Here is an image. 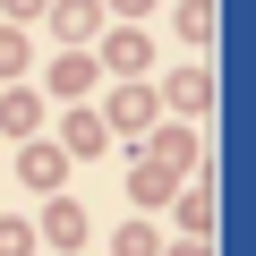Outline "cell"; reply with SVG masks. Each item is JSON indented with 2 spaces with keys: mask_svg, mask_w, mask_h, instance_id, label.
Wrapping results in <instances>:
<instances>
[{
  "mask_svg": "<svg viewBox=\"0 0 256 256\" xmlns=\"http://www.w3.org/2000/svg\"><path fill=\"white\" fill-rule=\"evenodd\" d=\"M18 171H26V188H60V180H68V154H60V146H26Z\"/></svg>",
  "mask_w": 256,
  "mask_h": 256,
  "instance_id": "obj_1",
  "label": "cell"
},
{
  "mask_svg": "<svg viewBox=\"0 0 256 256\" xmlns=\"http://www.w3.org/2000/svg\"><path fill=\"white\" fill-rule=\"evenodd\" d=\"M102 68H120V77H137V68H146V34H137V26H120V34H102Z\"/></svg>",
  "mask_w": 256,
  "mask_h": 256,
  "instance_id": "obj_2",
  "label": "cell"
},
{
  "mask_svg": "<svg viewBox=\"0 0 256 256\" xmlns=\"http://www.w3.org/2000/svg\"><path fill=\"white\" fill-rule=\"evenodd\" d=\"M0 128H9V137H26V146H34V128H43V94H26V86H18L9 102H0Z\"/></svg>",
  "mask_w": 256,
  "mask_h": 256,
  "instance_id": "obj_3",
  "label": "cell"
},
{
  "mask_svg": "<svg viewBox=\"0 0 256 256\" xmlns=\"http://www.w3.org/2000/svg\"><path fill=\"white\" fill-rule=\"evenodd\" d=\"M52 26H60L68 43H86V34L102 26V0H52Z\"/></svg>",
  "mask_w": 256,
  "mask_h": 256,
  "instance_id": "obj_4",
  "label": "cell"
},
{
  "mask_svg": "<svg viewBox=\"0 0 256 256\" xmlns=\"http://www.w3.org/2000/svg\"><path fill=\"white\" fill-rule=\"evenodd\" d=\"M162 102H171V111H205V102H214V86H205V68H180V77L162 86Z\"/></svg>",
  "mask_w": 256,
  "mask_h": 256,
  "instance_id": "obj_5",
  "label": "cell"
},
{
  "mask_svg": "<svg viewBox=\"0 0 256 256\" xmlns=\"http://www.w3.org/2000/svg\"><path fill=\"white\" fill-rule=\"evenodd\" d=\"M43 239H52V248H77V239H86V214H77L68 196H52V214H43Z\"/></svg>",
  "mask_w": 256,
  "mask_h": 256,
  "instance_id": "obj_6",
  "label": "cell"
},
{
  "mask_svg": "<svg viewBox=\"0 0 256 256\" xmlns=\"http://www.w3.org/2000/svg\"><path fill=\"white\" fill-rule=\"evenodd\" d=\"M102 137H111L102 111H68V146H60V154H102Z\"/></svg>",
  "mask_w": 256,
  "mask_h": 256,
  "instance_id": "obj_7",
  "label": "cell"
},
{
  "mask_svg": "<svg viewBox=\"0 0 256 256\" xmlns=\"http://www.w3.org/2000/svg\"><path fill=\"white\" fill-rule=\"evenodd\" d=\"M86 86H94V60L86 52H60L52 60V94H86Z\"/></svg>",
  "mask_w": 256,
  "mask_h": 256,
  "instance_id": "obj_8",
  "label": "cell"
},
{
  "mask_svg": "<svg viewBox=\"0 0 256 256\" xmlns=\"http://www.w3.org/2000/svg\"><path fill=\"white\" fill-rule=\"evenodd\" d=\"M154 154H162L154 171H188V162H196V137H188V128H162V137H154Z\"/></svg>",
  "mask_w": 256,
  "mask_h": 256,
  "instance_id": "obj_9",
  "label": "cell"
},
{
  "mask_svg": "<svg viewBox=\"0 0 256 256\" xmlns=\"http://www.w3.org/2000/svg\"><path fill=\"white\" fill-rule=\"evenodd\" d=\"M111 120H120V128H128V137H137V128H146V120H154V94H146V86H128V94H120V102H111Z\"/></svg>",
  "mask_w": 256,
  "mask_h": 256,
  "instance_id": "obj_10",
  "label": "cell"
},
{
  "mask_svg": "<svg viewBox=\"0 0 256 256\" xmlns=\"http://www.w3.org/2000/svg\"><path fill=\"white\" fill-rule=\"evenodd\" d=\"M180 43H214V0H180Z\"/></svg>",
  "mask_w": 256,
  "mask_h": 256,
  "instance_id": "obj_11",
  "label": "cell"
},
{
  "mask_svg": "<svg viewBox=\"0 0 256 256\" xmlns=\"http://www.w3.org/2000/svg\"><path fill=\"white\" fill-rule=\"evenodd\" d=\"M0 77H26V34L0 26Z\"/></svg>",
  "mask_w": 256,
  "mask_h": 256,
  "instance_id": "obj_12",
  "label": "cell"
},
{
  "mask_svg": "<svg viewBox=\"0 0 256 256\" xmlns=\"http://www.w3.org/2000/svg\"><path fill=\"white\" fill-rule=\"evenodd\" d=\"M162 196H171V171L146 162V171H137V205H162Z\"/></svg>",
  "mask_w": 256,
  "mask_h": 256,
  "instance_id": "obj_13",
  "label": "cell"
},
{
  "mask_svg": "<svg viewBox=\"0 0 256 256\" xmlns=\"http://www.w3.org/2000/svg\"><path fill=\"white\" fill-rule=\"evenodd\" d=\"M180 222H188V230H205V222H214V196H205V188H196V196H180Z\"/></svg>",
  "mask_w": 256,
  "mask_h": 256,
  "instance_id": "obj_14",
  "label": "cell"
},
{
  "mask_svg": "<svg viewBox=\"0 0 256 256\" xmlns=\"http://www.w3.org/2000/svg\"><path fill=\"white\" fill-rule=\"evenodd\" d=\"M120 256H154V230H146V222H128V230H120Z\"/></svg>",
  "mask_w": 256,
  "mask_h": 256,
  "instance_id": "obj_15",
  "label": "cell"
},
{
  "mask_svg": "<svg viewBox=\"0 0 256 256\" xmlns=\"http://www.w3.org/2000/svg\"><path fill=\"white\" fill-rule=\"evenodd\" d=\"M26 248H34V230H26V222H0V256H26Z\"/></svg>",
  "mask_w": 256,
  "mask_h": 256,
  "instance_id": "obj_16",
  "label": "cell"
},
{
  "mask_svg": "<svg viewBox=\"0 0 256 256\" xmlns=\"http://www.w3.org/2000/svg\"><path fill=\"white\" fill-rule=\"evenodd\" d=\"M0 9H9V18H34V9H43V0H0Z\"/></svg>",
  "mask_w": 256,
  "mask_h": 256,
  "instance_id": "obj_17",
  "label": "cell"
},
{
  "mask_svg": "<svg viewBox=\"0 0 256 256\" xmlns=\"http://www.w3.org/2000/svg\"><path fill=\"white\" fill-rule=\"evenodd\" d=\"M102 9H128V18H137V9H146V0H102Z\"/></svg>",
  "mask_w": 256,
  "mask_h": 256,
  "instance_id": "obj_18",
  "label": "cell"
},
{
  "mask_svg": "<svg viewBox=\"0 0 256 256\" xmlns=\"http://www.w3.org/2000/svg\"><path fill=\"white\" fill-rule=\"evenodd\" d=\"M171 256H205V248H171Z\"/></svg>",
  "mask_w": 256,
  "mask_h": 256,
  "instance_id": "obj_19",
  "label": "cell"
}]
</instances>
